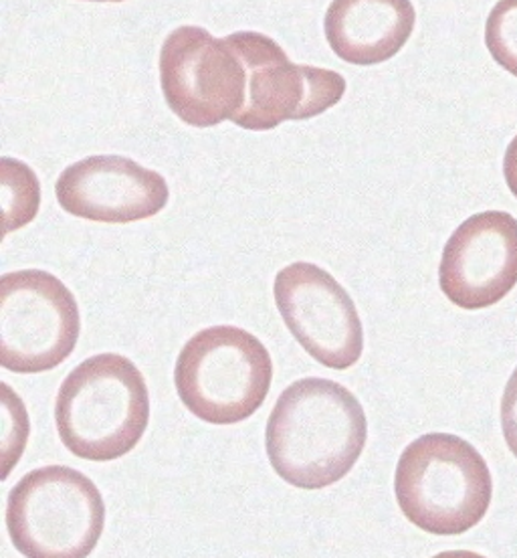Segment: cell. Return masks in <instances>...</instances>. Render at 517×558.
Returning <instances> with one entry per match:
<instances>
[{"instance_id":"cell-1","label":"cell","mask_w":517,"mask_h":558,"mask_svg":"<svg viewBox=\"0 0 517 558\" xmlns=\"http://www.w3.org/2000/svg\"><path fill=\"white\" fill-rule=\"evenodd\" d=\"M368 439L360 401L328 378H304L281 392L266 429L275 474L301 489H323L352 472Z\"/></svg>"},{"instance_id":"cell-6","label":"cell","mask_w":517,"mask_h":558,"mask_svg":"<svg viewBox=\"0 0 517 558\" xmlns=\"http://www.w3.org/2000/svg\"><path fill=\"white\" fill-rule=\"evenodd\" d=\"M82 320L73 293L41 269L0 279V363L19 375H37L70 359Z\"/></svg>"},{"instance_id":"cell-13","label":"cell","mask_w":517,"mask_h":558,"mask_svg":"<svg viewBox=\"0 0 517 558\" xmlns=\"http://www.w3.org/2000/svg\"><path fill=\"white\" fill-rule=\"evenodd\" d=\"M2 207L7 233L25 227L37 217L41 186L35 172L13 158H2Z\"/></svg>"},{"instance_id":"cell-10","label":"cell","mask_w":517,"mask_h":558,"mask_svg":"<svg viewBox=\"0 0 517 558\" xmlns=\"http://www.w3.org/2000/svg\"><path fill=\"white\" fill-rule=\"evenodd\" d=\"M439 283L463 310H483L502 302L517 283L516 217L485 210L459 225L445 245Z\"/></svg>"},{"instance_id":"cell-8","label":"cell","mask_w":517,"mask_h":558,"mask_svg":"<svg viewBox=\"0 0 517 558\" xmlns=\"http://www.w3.org/2000/svg\"><path fill=\"white\" fill-rule=\"evenodd\" d=\"M247 68V98L233 124L266 132L287 120H309L334 108L346 80L332 70L292 63L280 43L243 31L229 35Z\"/></svg>"},{"instance_id":"cell-16","label":"cell","mask_w":517,"mask_h":558,"mask_svg":"<svg viewBox=\"0 0 517 558\" xmlns=\"http://www.w3.org/2000/svg\"><path fill=\"white\" fill-rule=\"evenodd\" d=\"M504 174L509 191L517 198V136L512 140V144H509V148L505 153Z\"/></svg>"},{"instance_id":"cell-12","label":"cell","mask_w":517,"mask_h":558,"mask_svg":"<svg viewBox=\"0 0 517 558\" xmlns=\"http://www.w3.org/2000/svg\"><path fill=\"white\" fill-rule=\"evenodd\" d=\"M417 13L410 0H334L323 28L332 51L352 65H378L410 39Z\"/></svg>"},{"instance_id":"cell-7","label":"cell","mask_w":517,"mask_h":558,"mask_svg":"<svg viewBox=\"0 0 517 558\" xmlns=\"http://www.w3.org/2000/svg\"><path fill=\"white\" fill-rule=\"evenodd\" d=\"M160 82L170 110L188 126L233 122L247 98V68L231 39H214L193 25L167 37L160 51Z\"/></svg>"},{"instance_id":"cell-4","label":"cell","mask_w":517,"mask_h":558,"mask_svg":"<svg viewBox=\"0 0 517 558\" xmlns=\"http://www.w3.org/2000/svg\"><path fill=\"white\" fill-rule=\"evenodd\" d=\"M273 363L266 344L237 326H212L193 336L174 368L184 407L212 425H235L266 403Z\"/></svg>"},{"instance_id":"cell-9","label":"cell","mask_w":517,"mask_h":558,"mask_svg":"<svg viewBox=\"0 0 517 558\" xmlns=\"http://www.w3.org/2000/svg\"><path fill=\"white\" fill-rule=\"evenodd\" d=\"M281 318L318 363L346 371L360 361L362 322L348 292L322 267L297 262L273 283Z\"/></svg>"},{"instance_id":"cell-11","label":"cell","mask_w":517,"mask_h":558,"mask_svg":"<svg viewBox=\"0 0 517 558\" xmlns=\"http://www.w3.org/2000/svg\"><path fill=\"white\" fill-rule=\"evenodd\" d=\"M61 209L96 223L124 225L156 217L169 184L126 156H89L65 168L56 186Z\"/></svg>"},{"instance_id":"cell-17","label":"cell","mask_w":517,"mask_h":558,"mask_svg":"<svg viewBox=\"0 0 517 558\" xmlns=\"http://www.w3.org/2000/svg\"><path fill=\"white\" fill-rule=\"evenodd\" d=\"M433 558H485L481 557V555H477V553H471V550H447V553H439L436 557Z\"/></svg>"},{"instance_id":"cell-5","label":"cell","mask_w":517,"mask_h":558,"mask_svg":"<svg viewBox=\"0 0 517 558\" xmlns=\"http://www.w3.org/2000/svg\"><path fill=\"white\" fill-rule=\"evenodd\" d=\"M106 526V504L87 475L49 465L9 494L7 529L25 558H87Z\"/></svg>"},{"instance_id":"cell-3","label":"cell","mask_w":517,"mask_h":558,"mask_svg":"<svg viewBox=\"0 0 517 558\" xmlns=\"http://www.w3.org/2000/svg\"><path fill=\"white\" fill-rule=\"evenodd\" d=\"M394 494L403 514L420 531L455 536L485 518L493 480L469 441L451 433H429L403 451Z\"/></svg>"},{"instance_id":"cell-15","label":"cell","mask_w":517,"mask_h":558,"mask_svg":"<svg viewBox=\"0 0 517 558\" xmlns=\"http://www.w3.org/2000/svg\"><path fill=\"white\" fill-rule=\"evenodd\" d=\"M502 429L505 444L517 458V368L507 380L504 399H502Z\"/></svg>"},{"instance_id":"cell-2","label":"cell","mask_w":517,"mask_h":558,"mask_svg":"<svg viewBox=\"0 0 517 558\" xmlns=\"http://www.w3.org/2000/svg\"><path fill=\"white\" fill-rule=\"evenodd\" d=\"M150 421V397L140 368L122 354H98L63 380L56 423L63 446L87 461L124 458L140 444Z\"/></svg>"},{"instance_id":"cell-14","label":"cell","mask_w":517,"mask_h":558,"mask_svg":"<svg viewBox=\"0 0 517 558\" xmlns=\"http://www.w3.org/2000/svg\"><path fill=\"white\" fill-rule=\"evenodd\" d=\"M485 45L495 63L517 77V0H500L485 25Z\"/></svg>"},{"instance_id":"cell-18","label":"cell","mask_w":517,"mask_h":558,"mask_svg":"<svg viewBox=\"0 0 517 558\" xmlns=\"http://www.w3.org/2000/svg\"><path fill=\"white\" fill-rule=\"evenodd\" d=\"M94 2H124V0H94Z\"/></svg>"}]
</instances>
